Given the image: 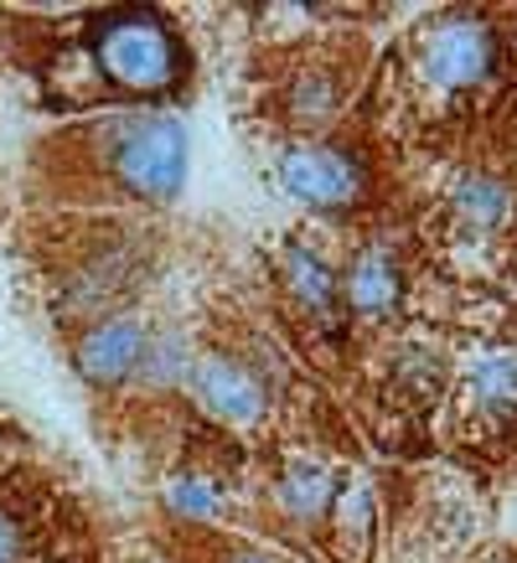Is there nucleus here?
Here are the masks:
<instances>
[{"label": "nucleus", "mask_w": 517, "mask_h": 563, "mask_svg": "<svg viewBox=\"0 0 517 563\" xmlns=\"http://www.w3.org/2000/svg\"><path fill=\"white\" fill-rule=\"evenodd\" d=\"M279 279H285V290L300 310H306L310 321L321 325H342V274L331 269L327 258L316 254L310 243H285V254H279Z\"/></svg>", "instance_id": "6e6552de"}, {"label": "nucleus", "mask_w": 517, "mask_h": 563, "mask_svg": "<svg viewBox=\"0 0 517 563\" xmlns=\"http://www.w3.org/2000/svg\"><path fill=\"white\" fill-rule=\"evenodd\" d=\"M0 563H21V528L0 512Z\"/></svg>", "instance_id": "4468645a"}, {"label": "nucleus", "mask_w": 517, "mask_h": 563, "mask_svg": "<svg viewBox=\"0 0 517 563\" xmlns=\"http://www.w3.org/2000/svg\"><path fill=\"white\" fill-rule=\"evenodd\" d=\"M331 109H337V84H331L327 73H306V78L290 84V114L300 124L331 120Z\"/></svg>", "instance_id": "f8f14e48"}, {"label": "nucleus", "mask_w": 517, "mask_h": 563, "mask_svg": "<svg viewBox=\"0 0 517 563\" xmlns=\"http://www.w3.org/2000/svg\"><path fill=\"white\" fill-rule=\"evenodd\" d=\"M228 563H279V559H270V553H233Z\"/></svg>", "instance_id": "2eb2a0df"}, {"label": "nucleus", "mask_w": 517, "mask_h": 563, "mask_svg": "<svg viewBox=\"0 0 517 563\" xmlns=\"http://www.w3.org/2000/svg\"><path fill=\"white\" fill-rule=\"evenodd\" d=\"M279 187L316 212H346L367 191L362 161L342 145H285L275 161Z\"/></svg>", "instance_id": "7ed1b4c3"}, {"label": "nucleus", "mask_w": 517, "mask_h": 563, "mask_svg": "<svg viewBox=\"0 0 517 563\" xmlns=\"http://www.w3.org/2000/svg\"><path fill=\"white\" fill-rule=\"evenodd\" d=\"M88 47H94V63H99L103 78L120 93H135V99L176 93L191 73V52L182 32L161 11H145V5L94 16L88 21Z\"/></svg>", "instance_id": "f257e3e1"}, {"label": "nucleus", "mask_w": 517, "mask_h": 563, "mask_svg": "<svg viewBox=\"0 0 517 563\" xmlns=\"http://www.w3.org/2000/svg\"><path fill=\"white\" fill-rule=\"evenodd\" d=\"M187 388L191 398L202 404L212 419L223 424H258L264 409H270V388L264 377L239 357H191V373H187Z\"/></svg>", "instance_id": "39448f33"}, {"label": "nucleus", "mask_w": 517, "mask_h": 563, "mask_svg": "<svg viewBox=\"0 0 517 563\" xmlns=\"http://www.w3.org/2000/svg\"><path fill=\"white\" fill-rule=\"evenodd\" d=\"M471 393L476 404L492 413H517V357L513 352H492L471 367Z\"/></svg>", "instance_id": "9b49d317"}, {"label": "nucleus", "mask_w": 517, "mask_h": 563, "mask_svg": "<svg viewBox=\"0 0 517 563\" xmlns=\"http://www.w3.org/2000/svg\"><path fill=\"white\" fill-rule=\"evenodd\" d=\"M342 300H346V310H358L362 321L398 316V306H404V264L383 243L358 249V258L342 274Z\"/></svg>", "instance_id": "0eeeda50"}, {"label": "nucleus", "mask_w": 517, "mask_h": 563, "mask_svg": "<svg viewBox=\"0 0 517 563\" xmlns=\"http://www.w3.org/2000/svg\"><path fill=\"white\" fill-rule=\"evenodd\" d=\"M103 155L109 176L140 202H176L191 172V135L187 124L166 109H135L103 124Z\"/></svg>", "instance_id": "f03ea898"}, {"label": "nucleus", "mask_w": 517, "mask_h": 563, "mask_svg": "<svg viewBox=\"0 0 517 563\" xmlns=\"http://www.w3.org/2000/svg\"><path fill=\"white\" fill-rule=\"evenodd\" d=\"M419 63H425V78L440 88H476L497 68V36L482 16H446L425 32Z\"/></svg>", "instance_id": "20e7f679"}, {"label": "nucleus", "mask_w": 517, "mask_h": 563, "mask_svg": "<svg viewBox=\"0 0 517 563\" xmlns=\"http://www.w3.org/2000/svg\"><path fill=\"white\" fill-rule=\"evenodd\" d=\"M176 507L187 517H207L212 512V486H202V481H182L176 486Z\"/></svg>", "instance_id": "ddd939ff"}, {"label": "nucleus", "mask_w": 517, "mask_h": 563, "mask_svg": "<svg viewBox=\"0 0 517 563\" xmlns=\"http://www.w3.org/2000/svg\"><path fill=\"white\" fill-rule=\"evenodd\" d=\"M279 507L295 517V522H321V517L337 507V476L321 471V465H290L279 476Z\"/></svg>", "instance_id": "1a4fd4ad"}, {"label": "nucleus", "mask_w": 517, "mask_h": 563, "mask_svg": "<svg viewBox=\"0 0 517 563\" xmlns=\"http://www.w3.org/2000/svg\"><path fill=\"white\" fill-rule=\"evenodd\" d=\"M145 357H151V331L140 325V316H103L78 336V373L94 383V388H120L124 377L145 373Z\"/></svg>", "instance_id": "423d86ee"}, {"label": "nucleus", "mask_w": 517, "mask_h": 563, "mask_svg": "<svg viewBox=\"0 0 517 563\" xmlns=\"http://www.w3.org/2000/svg\"><path fill=\"white\" fill-rule=\"evenodd\" d=\"M455 212H461L465 228L486 233V228H497L513 212V191L497 176H465L461 187H455Z\"/></svg>", "instance_id": "9d476101"}]
</instances>
